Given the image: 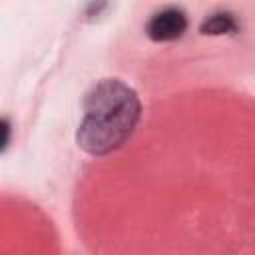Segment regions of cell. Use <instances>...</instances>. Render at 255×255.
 <instances>
[{"label":"cell","instance_id":"obj_3","mask_svg":"<svg viewBox=\"0 0 255 255\" xmlns=\"http://www.w3.org/2000/svg\"><path fill=\"white\" fill-rule=\"evenodd\" d=\"M237 24L231 14H213L203 22L201 32L203 34H227V32H233Z\"/></svg>","mask_w":255,"mask_h":255},{"label":"cell","instance_id":"obj_1","mask_svg":"<svg viewBox=\"0 0 255 255\" xmlns=\"http://www.w3.org/2000/svg\"><path fill=\"white\" fill-rule=\"evenodd\" d=\"M137 118L135 92L120 80H102L86 94L84 118L76 133L78 145L88 153L104 155L131 135Z\"/></svg>","mask_w":255,"mask_h":255},{"label":"cell","instance_id":"obj_2","mask_svg":"<svg viewBox=\"0 0 255 255\" xmlns=\"http://www.w3.org/2000/svg\"><path fill=\"white\" fill-rule=\"evenodd\" d=\"M187 28V18L179 8H165L151 16L147 22V36L155 42H167L179 38Z\"/></svg>","mask_w":255,"mask_h":255}]
</instances>
